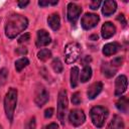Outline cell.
<instances>
[{
    "label": "cell",
    "mask_w": 129,
    "mask_h": 129,
    "mask_svg": "<svg viewBox=\"0 0 129 129\" xmlns=\"http://www.w3.org/2000/svg\"><path fill=\"white\" fill-rule=\"evenodd\" d=\"M82 102V99H81V94L79 92H76L73 94L72 96V103L74 105H79L80 103Z\"/></svg>",
    "instance_id": "26"
},
{
    "label": "cell",
    "mask_w": 129,
    "mask_h": 129,
    "mask_svg": "<svg viewBox=\"0 0 129 129\" xmlns=\"http://www.w3.org/2000/svg\"><path fill=\"white\" fill-rule=\"evenodd\" d=\"M116 107L119 111H121L124 114L128 113V109H129V101L127 99V97H121L117 102H116Z\"/></svg>",
    "instance_id": "18"
},
{
    "label": "cell",
    "mask_w": 129,
    "mask_h": 129,
    "mask_svg": "<svg viewBox=\"0 0 129 129\" xmlns=\"http://www.w3.org/2000/svg\"><path fill=\"white\" fill-rule=\"evenodd\" d=\"M48 99H49L48 92L43 87H41L36 92V95H35V98H34V103L36 104L37 107H42L43 105L46 104V102L48 101Z\"/></svg>",
    "instance_id": "11"
},
{
    "label": "cell",
    "mask_w": 129,
    "mask_h": 129,
    "mask_svg": "<svg viewBox=\"0 0 129 129\" xmlns=\"http://www.w3.org/2000/svg\"><path fill=\"white\" fill-rule=\"evenodd\" d=\"M128 86L127 77L124 75L119 76L115 81V96H121L123 93L126 92Z\"/></svg>",
    "instance_id": "9"
},
{
    "label": "cell",
    "mask_w": 129,
    "mask_h": 129,
    "mask_svg": "<svg viewBox=\"0 0 129 129\" xmlns=\"http://www.w3.org/2000/svg\"><path fill=\"white\" fill-rule=\"evenodd\" d=\"M16 104H17V90L15 88H10L4 98V110L6 117L10 122H12L13 120Z\"/></svg>",
    "instance_id": "2"
},
{
    "label": "cell",
    "mask_w": 129,
    "mask_h": 129,
    "mask_svg": "<svg viewBox=\"0 0 129 129\" xmlns=\"http://www.w3.org/2000/svg\"><path fill=\"white\" fill-rule=\"evenodd\" d=\"M102 89H103V84H102L101 82L93 83V84L89 87V89H88V91H87L88 98L91 99V100H92V99H95V98L101 93Z\"/></svg>",
    "instance_id": "13"
},
{
    "label": "cell",
    "mask_w": 129,
    "mask_h": 129,
    "mask_svg": "<svg viewBox=\"0 0 129 129\" xmlns=\"http://www.w3.org/2000/svg\"><path fill=\"white\" fill-rule=\"evenodd\" d=\"M90 115H91L93 124L96 127L101 128V127H103V125L105 124V121L108 118L109 111L107 108H105L103 106H96L91 109Z\"/></svg>",
    "instance_id": "3"
},
{
    "label": "cell",
    "mask_w": 129,
    "mask_h": 129,
    "mask_svg": "<svg viewBox=\"0 0 129 129\" xmlns=\"http://www.w3.org/2000/svg\"><path fill=\"white\" fill-rule=\"evenodd\" d=\"M107 129H125L123 119L120 116L115 115L110 121V123L108 124Z\"/></svg>",
    "instance_id": "17"
},
{
    "label": "cell",
    "mask_w": 129,
    "mask_h": 129,
    "mask_svg": "<svg viewBox=\"0 0 129 129\" xmlns=\"http://www.w3.org/2000/svg\"><path fill=\"white\" fill-rule=\"evenodd\" d=\"M64 60L68 64L74 63L81 54V46L77 42H70L66 45L64 50Z\"/></svg>",
    "instance_id": "4"
},
{
    "label": "cell",
    "mask_w": 129,
    "mask_h": 129,
    "mask_svg": "<svg viewBox=\"0 0 129 129\" xmlns=\"http://www.w3.org/2000/svg\"><path fill=\"white\" fill-rule=\"evenodd\" d=\"M90 39L91 40H98V35L97 34H93L90 36Z\"/></svg>",
    "instance_id": "36"
},
{
    "label": "cell",
    "mask_w": 129,
    "mask_h": 129,
    "mask_svg": "<svg viewBox=\"0 0 129 129\" xmlns=\"http://www.w3.org/2000/svg\"><path fill=\"white\" fill-rule=\"evenodd\" d=\"M58 1L57 0H53V1H49V0H40L38 1V5L41 6V7H45V6H48V5H55L57 4Z\"/></svg>",
    "instance_id": "27"
},
{
    "label": "cell",
    "mask_w": 129,
    "mask_h": 129,
    "mask_svg": "<svg viewBox=\"0 0 129 129\" xmlns=\"http://www.w3.org/2000/svg\"><path fill=\"white\" fill-rule=\"evenodd\" d=\"M51 41L50 36L48 34V32L44 29H40L37 31L36 34V40H35V44L37 47H42V46H46L47 44H49Z\"/></svg>",
    "instance_id": "10"
},
{
    "label": "cell",
    "mask_w": 129,
    "mask_h": 129,
    "mask_svg": "<svg viewBox=\"0 0 129 129\" xmlns=\"http://www.w3.org/2000/svg\"><path fill=\"white\" fill-rule=\"evenodd\" d=\"M92 77V69L90 66H84L82 72H81V82L82 83H86L88 82Z\"/></svg>",
    "instance_id": "20"
},
{
    "label": "cell",
    "mask_w": 129,
    "mask_h": 129,
    "mask_svg": "<svg viewBox=\"0 0 129 129\" xmlns=\"http://www.w3.org/2000/svg\"><path fill=\"white\" fill-rule=\"evenodd\" d=\"M53 112H54V110H53L52 108L46 109V110L44 111V117H45V118H50V117L53 115Z\"/></svg>",
    "instance_id": "33"
},
{
    "label": "cell",
    "mask_w": 129,
    "mask_h": 129,
    "mask_svg": "<svg viewBox=\"0 0 129 129\" xmlns=\"http://www.w3.org/2000/svg\"><path fill=\"white\" fill-rule=\"evenodd\" d=\"M69 120L74 126L78 127V126H81L86 121V115L83 110L74 109L71 111V113L69 115Z\"/></svg>",
    "instance_id": "8"
},
{
    "label": "cell",
    "mask_w": 129,
    "mask_h": 129,
    "mask_svg": "<svg viewBox=\"0 0 129 129\" xmlns=\"http://www.w3.org/2000/svg\"><path fill=\"white\" fill-rule=\"evenodd\" d=\"M101 33H102V36L103 38L105 39H108V38H111L115 33H116V27L113 23L111 22H105L102 26V29H101Z\"/></svg>",
    "instance_id": "12"
},
{
    "label": "cell",
    "mask_w": 129,
    "mask_h": 129,
    "mask_svg": "<svg viewBox=\"0 0 129 129\" xmlns=\"http://www.w3.org/2000/svg\"><path fill=\"white\" fill-rule=\"evenodd\" d=\"M123 63V57L122 56H116L111 60V66L115 69H117L118 67H120Z\"/></svg>",
    "instance_id": "25"
},
{
    "label": "cell",
    "mask_w": 129,
    "mask_h": 129,
    "mask_svg": "<svg viewBox=\"0 0 129 129\" xmlns=\"http://www.w3.org/2000/svg\"><path fill=\"white\" fill-rule=\"evenodd\" d=\"M120 49H121V44L120 43H118V42H110V43H107V44H105L103 46L102 51L106 56H109V55L115 54Z\"/></svg>",
    "instance_id": "14"
},
{
    "label": "cell",
    "mask_w": 129,
    "mask_h": 129,
    "mask_svg": "<svg viewBox=\"0 0 129 129\" xmlns=\"http://www.w3.org/2000/svg\"><path fill=\"white\" fill-rule=\"evenodd\" d=\"M6 77H7V72L5 69L1 70L0 72V85H3L5 83V80H6Z\"/></svg>",
    "instance_id": "30"
},
{
    "label": "cell",
    "mask_w": 129,
    "mask_h": 129,
    "mask_svg": "<svg viewBox=\"0 0 129 129\" xmlns=\"http://www.w3.org/2000/svg\"><path fill=\"white\" fill-rule=\"evenodd\" d=\"M36 128V122H35V118H31L29 123L26 125V128L25 129H35Z\"/></svg>",
    "instance_id": "31"
},
{
    "label": "cell",
    "mask_w": 129,
    "mask_h": 129,
    "mask_svg": "<svg viewBox=\"0 0 129 129\" xmlns=\"http://www.w3.org/2000/svg\"><path fill=\"white\" fill-rule=\"evenodd\" d=\"M17 4H18L19 8H24L26 5H28V4H29V1H27V0H26V1H19Z\"/></svg>",
    "instance_id": "35"
},
{
    "label": "cell",
    "mask_w": 129,
    "mask_h": 129,
    "mask_svg": "<svg viewBox=\"0 0 129 129\" xmlns=\"http://www.w3.org/2000/svg\"><path fill=\"white\" fill-rule=\"evenodd\" d=\"M28 25V20L25 16L20 14H12L8 17L5 25V34L8 38L16 37Z\"/></svg>",
    "instance_id": "1"
},
{
    "label": "cell",
    "mask_w": 129,
    "mask_h": 129,
    "mask_svg": "<svg viewBox=\"0 0 129 129\" xmlns=\"http://www.w3.org/2000/svg\"><path fill=\"white\" fill-rule=\"evenodd\" d=\"M51 57V51L47 48H42L37 52V58L41 61H45Z\"/></svg>",
    "instance_id": "22"
},
{
    "label": "cell",
    "mask_w": 129,
    "mask_h": 129,
    "mask_svg": "<svg viewBox=\"0 0 129 129\" xmlns=\"http://www.w3.org/2000/svg\"><path fill=\"white\" fill-rule=\"evenodd\" d=\"M117 69L113 68L111 64H109L108 62H105L102 64V72L104 74V76H106L107 78H111L116 74Z\"/></svg>",
    "instance_id": "21"
},
{
    "label": "cell",
    "mask_w": 129,
    "mask_h": 129,
    "mask_svg": "<svg viewBox=\"0 0 129 129\" xmlns=\"http://www.w3.org/2000/svg\"><path fill=\"white\" fill-rule=\"evenodd\" d=\"M47 23H48L49 27H50L52 30H54V31L58 30L59 27H60V18H59V16H58V14H57V13H52V14H50V15L47 17Z\"/></svg>",
    "instance_id": "16"
},
{
    "label": "cell",
    "mask_w": 129,
    "mask_h": 129,
    "mask_svg": "<svg viewBox=\"0 0 129 129\" xmlns=\"http://www.w3.org/2000/svg\"><path fill=\"white\" fill-rule=\"evenodd\" d=\"M100 20V17L97 15V14H94V13H86L82 19H81V24H82V27L86 30H89V29H92L94 28L98 22Z\"/></svg>",
    "instance_id": "6"
},
{
    "label": "cell",
    "mask_w": 129,
    "mask_h": 129,
    "mask_svg": "<svg viewBox=\"0 0 129 129\" xmlns=\"http://www.w3.org/2000/svg\"><path fill=\"white\" fill-rule=\"evenodd\" d=\"M0 129H3V128H2V126H1V125H0Z\"/></svg>",
    "instance_id": "37"
},
{
    "label": "cell",
    "mask_w": 129,
    "mask_h": 129,
    "mask_svg": "<svg viewBox=\"0 0 129 129\" xmlns=\"http://www.w3.org/2000/svg\"><path fill=\"white\" fill-rule=\"evenodd\" d=\"M79 68L78 67H73L71 70V87L76 88L79 83Z\"/></svg>",
    "instance_id": "19"
},
{
    "label": "cell",
    "mask_w": 129,
    "mask_h": 129,
    "mask_svg": "<svg viewBox=\"0 0 129 129\" xmlns=\"http://www.w3.org/2000/svg\"><path fill=\"white\" fill-rule=\"evenodd\" d=\"M117 20L119 21V22H121V24L125 27L126 26V24H127V22H126V19H125V16L123 15V14H119L118 16H117Z\"/></svg>",
    "instance_id": "32"
},
{
    "label": "cell",
    "mask_w": 129,
    "mask_h": 129,
    "mask_svg": "<svg viewBox=\"0 0 129 129\" xmlns=\"http://www.w3.org/2000/svg\"><path fill=\"white\" fill-rule=\"evenodd\" d=\"M116 9H117V3L113 0H107L103 3L102 13L105 16H110L116 11Z\"/></svg>",
    "instance_id": "15"
},
{
    "label": "cell",
    "mask_w": 129,
    "mask_h": 129,
    "mask_svg": "<svg viewBox=\"0 0 129 129\" xmlns=\"http://www.w3.org/2000/svg\"><path fill=\"white\" fill-rule=\"evenodd\" d=\"M42 129H58V125L56 123H50L48 125H45Z\"/></svg>",
    "instance_id": "34"
},
{
    "label": "cell",
    "mask_w": 129,
    "mask_h": 129,
    "mask_svg": "<svg viewBox=\"0 0 129 129\" xmlns=\"http://www.w3.org/2000/svg\"><path fill=\"white\" fill-rule=\"evenodd\" d=\"M29 64V60L26 57H21L15 61V69L17 72H21L24 68H26Z\"/></svg>",
    "instance_id": "23"
},
{
    "label": "cell",
    "mask_w": 129,
    "mask_h": 129,
    "mask_svg": "<svg viewBox=\"0 0 129 129\" xmlns=\"http://www.w3.org/2000/svg\"><path fill=\"white\" fill-rule=\"evenodd\" d=\"M29 38H30V34L29 33H24V34H22L19 38H18V43H23V42H26V41H28L29 40Z\"/></svg>",
    "instance_id": "28"
},
{
    "label": "cell",
    "mask_w": 129,
    "mask_h": 129,
    "mask_svg": "<svg viewBox=\"0 0 129 129\" xmlns=\"http://www.w3.org/2000/svg\"><path fill=\"white\" fill-rule=\"evenodd\" d=\"M51 68H52V70H53L56 74H60V73L62 72V70H63V66H62L60 59L57 58V57L52 60V62H51Z\"/></svg>",
    "instance_id": "24"
},
{
    "label": "cell",
    "mask_w": 129,
    "mask_h": 129,
    "mask_svg": "<svg viewBox=\"0 0 129 129\" xmlns=\"http://www.w3.org/2000/svg\"><path fill=\"white\" fill-rule=\"evenodd\" d=\"M100 5H101V1L100 0H94V1H91L90 2V8L93 9V10L98 9Z\"/></svg>",
    "instance_id": "29"
},
{
    "label": "cell",
    "mask_w": 129,
    "mask_h": 129,
    "mask_svg": "<svg viewBox=\"0 0 129 129\" xmlns=\"http://www.w3.org/2000/svg\"><path fill=\"white\" fill-rule=\"evenodd\" d=\"M81 13H82V7L81 6H79L73 2L68 4V20L72 24H76V22L80 18Z\"/></svg>",
    "instance_id": "7"
},
{
    "label": "cell",
    "mask_w": 129,
    "mask_h": 129,
    "mask_svg": "<svg viewBox=\"0 0 129 129\" xmlns=\"http://www.w3.org/2000/svg\"><path fill=\"white\" fill-rule=\"evenodd\" d=\"M68 96L66 90H60L58 93L57 98V117L61 123V125H64V118L68 111Z\"/></svg>",
    "instance_id": "5"
}]
</instances>
